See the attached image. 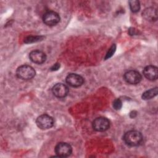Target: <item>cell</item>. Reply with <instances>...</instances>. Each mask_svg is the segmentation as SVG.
<instances>
[{
  "instance_id": "obj_5",
  "label": "cell",
  "mask_w": 158,
  "mask_h": 158,
  "mask_svg": "<svg viewBox=\"0 0 158 158\" xmlns=\"http://www.w3.org/2000/svg\"><path fill=\"white\" fill-rule=\"evenodd\" d=\"M43 22L48 26H54L57 25L60 21L59 15L54 11H48L43 15Z\"/></svg>"
},
{
  "instance_id": "obj_14",
  "label": "cell",
  "mask_w": 158,
  "mask_h": 158,
  "mask_svg": "<svg viewBox=\"0 0 158 158\" xmlns=\"http://www.w3.org/2000/svg\"><path fill=\"white\" fill-rule=\"evenodd\" d=\"M130 8L133 12H137L140 9L139 2L136 0H132L128 2Z\"/></svg>"
},
{
  "instance_id": "obj_10",
  "label": "cell",
  "mask_w": 158,
  "mask_h": 158,
  "mask_svg": "<svg viewBox=\"0 0 158 158\" xmlns=\"http://www.w3.org/2000/svg\"><path fill=\"white\" fill-rule=\"evenodd\" d=\"M30 59L35 64H41L45 62L46 59V56L45 53L40 50L32 51L29 54Z\"/></svg>"
},
{
  "instance_id": "obj_13",
  "label": "cell",
  "mask_w": 158,
  "mask_h": 158,
  "mask_svg": "<svg viewBox=\"0 0 158 158\" xmlns=\"http://www.w3.org/2000/svg\"><path fill=\"white\" fill-rule=\"evenodd\" d=\"M157 92H158V89L157 87L151 88L149 90L146 91L143 93L142 98L143 99H144V100L151 99V98L155 97L157 94Z\"/></svg>"
},
{
  "instance_id": "obj_12",
  "label": "cell",
  "mask_w": 158,
  "mask_h": 158,
  "mask_svg": "<svg viewBox=\"0 0 158 158\" xmlns=\"http://www.w3.org/2000/svg\"><path fill=\"white\" fill-rule=\"evenodd\" d=\"M143 17L149 21H155L157 19V9L154 7H148L143 12Z\"/></svg>"
},
{
  "instance_id": "obj_11",
  "label": "cell",
  "mask_w": 158,
  "mask_h": 158,
  "mask_svg": "<svg viewBox=\"0 0 158 158\" xmlns=\"http://www.w3.org/2000/svg\"><path fill=\"white\" fill-rule=\"evenodd\" d=\"M143 75L148 80H156L158 77L157 67L154 65H148L143 69Z\"/></svg>"
},
{
  "instance_id": "obj_17",
  "label": "cell",
  "mask_w": 158,
  "mask_h": 158,
  "mask_svg": "<svg viewBox=\"0 0 158 158\" xmlns=\"http://www.w3.org/2000/svg\"><path fill=\"white\" fill-rule=\"evenodd\" d=\"M115 49H116V46H115V44H113V45L110 48V49H109L108 52H107L106 56V57H105V59H109V58L113 56L114 53L115 52Z\"/></svg>"
},
{
  "instance_id": "obj_16",
  "label": "cell",
  "mask_w": 158,
  "mask_h": 158,
  "mask_svg": "<svg viewBox=\"0 0 158 158\" xmlns=\"http://www.w3.org/2000/svg\"><path fill=\"white\" fill-rule=\"evenodd\" d=\"M122 107V102L118 98L115 99L113 102V107L115 110H120Z\"/></svg>"
},
{
  "instance_id": "obj_1",
  "label": "cell",
  "mask_w": 158,
  "mask_h": 158,
  "mask_svg": "<svg viewBox=\"0 0 158 158\" xmlns=\"http://www.w3.org/2000/svg\"><path fill=\"white\" fill-rule=\"evenodd\" d=\"M125 143L130 146H138L143 141L142 134L136 130H130L126 132L123 137Z\"/></svg>"
},
{
  "instance_id": "obj_2",
  "label": "cell",
  "mask_w": 158,
  "mask_h": 158,
  "mask_svg": "<svg viewBox=\"0 0 158 158\" xmlns=\"http://www.w3.org/2000/svg\"><path fill=\"white\" fill-rule=\"evenodd\" d=\"M36 72L35 69L30 65H23L17 68L16 70V75L18 78L28 80L33 78L35 76Z\"/></svg>"
},
{
  "instance_id": "obj_3",
  "label": "cell",
  "mask_w": 158,
  "mask_h": 158,
  "mask_svg": "<svg viewBox=\"0 0 158 158\" xmlns=\"http://www.w3.org/2000/svg\"><path fill=\"white\" fill-rule=\"evenodd\" d=\"M36 123L38 128L42 130L51 128L54 125V120L52 117L47 114L40 115L36 120Z\"/></svg>"
},
{
  "instance_id": "obj_6",
  "label": "cell",
  "mask_w": 158,
  "mask_h": 158,
  "mask_svg": "<svg viewBox=\"0 0 158 158\" xmlns=\"http://www.w3.org/2000/svg\"><path fill=\"white\" fill-rule=\"evenodd\" d=\"M93 128L97 131H104L110 127L109 120L103 117H100L95 118L92 123Z\"/></svg>"
},
{
  "instance_id": "obj_9",
  "label": "cell",
  "mask_w": 158,
  "mask_h": 158,
  "mask_svg": "<svg viewBox=\"0 0 158 158\" xmlns=\"http://www.w3.org/2000/svg\"><path fill=\"white\" fill-rule=\"evenodd\" d=\"M53 94L59 98H63L67 96L69 93L68 87L62 83H57L52 88Z\"/></svg>"
},
{
  "instance_id": "obj_18",
  "label": "cell",
  "mask_w": 158,
  "mask_h": 158,
  "mask_svg": "<svg viewBox=\"0 0 158 158\" xmlns=\"http://www.w3.org/2000/svg\"><path fill=\"white\" fill-rule=\"evenodd\" d=\"M60 68V64L56 63L54 65H53L51 67V71H54V70H57L59 69Z\"/></svg>"
},
{
  "instance_id": "obj_7",
  "label": "cell",
  "mask_w": 158,
  "mask_h": 158,
  "mask_svg": "<svg viewBox=\"0 0 158 158\" xmlns=\"http://www.w3.org/2000/svg\"><path fill=\"white\" fill-rule=\"evenodd\" d=\"M124 79L127 83L131 85H136L139 83L142 77L141 74L136 70H129L124 74Z\"/></svg>"
},
{
  "instance_id": "obj_15",
  "label": "cell",
  "mask_w": 158,
  "mask_h": 158,
  "mask_svg": "<svg viewBox=\"0 0 158 158\" xmlns=\"http://www.w3.org/2000/svg\"><path fill=\"white\" fill-rule=\"evenodd\" d=\"M43 38V36H28L25 40H24L25 43H34L38 41H40Z\"/></svg>"
},
{
  "instance_id": "obj_4",
  "label": "cell",
  "mask_w": 158,
  "mask_h": 158,
  "mask_svg": "<svg viewBox=\"0 0 158 158\" xmlns=\"http://www.w3.org/2000/svg\"><path fill=\"white\" fill-rule=\"evenodd\" d=\"M55 152L58 157H68L72 152V148L67 143H59L55 147Z\"/></svg>"
},
{
  "instance_id": "obj_8",
  "label": "cell",
  "mask_w": 158,
  "mask_h": 158,
  "mask_svg": "<svg viewBox=\"0 0 158 158\" xmlns=\"http://www.w3.org/2000/svg\"><path fill=\"white\" fill-rule=\"evenodd\" d=\"M66 82L72 87H79L84 83L83 78L76 73H70L66 77Z\"/></svg>"
}]
</instances>
